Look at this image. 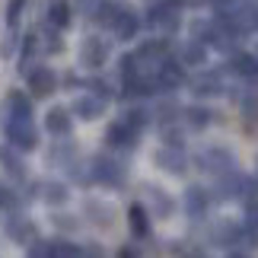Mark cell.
<instances>
[{"label": "cell", "mask_w": 258, "mask_h": 258, "mask_svg": "<svg viewBox=\"0 0 258 258\" xmlns=\"http://www.w3.org/2000/svg\"><path fill=\"white\" fill-rule=\"evenodd\" d=\"M7 137H10V144H13V147H19V150H32L35 141H38L32 121H29V118H19V115L10 118V124H7Z\"/></svg>", "instance_id": "obj_1"}, {"label": "cell", "mask_w": 258, "mask_h": 258, "mask_svg": "<svg viewBox=\"0 0 258 258\" xmlns=\"http://www.w3.org/2000/svg\"><path fill=\"white\" fill-rule=\"evenodd\" d=\"M80 61H83L86 67H102V64L108 61V45L102 42V38L89 35L86 42H83V48H80Z\"/></svg>", "instance_id": "obj_2"}, {"label": "cell", "mask_w": 258, "mask_h": 258, "mask_svg": "<svg viewBox=\"0 0 258 258\" xmlns=\"http://www.w3.org/2000/svg\"><path fill=\"white\" fill-rule=\"evenodd\" d=\"M54 86H57V80H54V74L48 71V67H38V71L29 74V89H32V96H38V99L51 96Z\"/></svg>", "instance_id": "obj_3"}, {"label": "cell", "mask_w": 258, "mask_h": 258, "mask_svg": "<svg viewBox=\"0 0 258 258\" xmlns=\"http://www.w3.org/2000/svg\"><path fill=\"white\" fill-rule=\"evenodd\" d=\"M156 166H160V169H166V172L182 175V172H185V153L178 150L175 144H172V147H163V150L156 153Z\"/></svg>", "instance_id": "obj_4"}, {"label": "cell", "mask_w": 258, "mask_h": 258, "mask_svg": "<svg viewBox=\"0 0 258 258\" xmlns=\"http://www.w3.org/2000/svg\"><path fill=\"white\" fill-rule=\"evenodd\" d=\"M74 112L80 118H86V121H93V118H99L105 112V99L102 96H80L74 102Z\"/></svg>", "instance_id": "obj_5"}, {"label": "cell", "mask_w": 258, "mask_h": 258, "mask_svg": "<svg viewBox=\"0 0 258 258\" xmlns=\"http://www.w3.org/2000/svg\"><path fill=\"white\" fill-rule=\"evenodd\" d=\"M108 144H112V147H131L134 144V137H137V131H134V127L131 124H127V121H118V124H112V127H108Z\"/></svg>", "instance_id": "obj_6"}, {"label": "cell", "mask_w": 258, "mask_h": 258, "mask_svg": "<svg viewBox=\"0 0 258 258\" xmlns=\"http://www.w3.org/2000/svg\"><path fill=\"white\" fill-rule=\"evenodd\" d=\"M45 127L51 134H67L71 131V115H67V108H51V112L45 115Z\"/></svg>", "instance_id": "obj_7"}, {"label": "cell", "mask_w": 258, "mask_h": 258, "mask_svg": "<svg viewBox=\"0 0 258 258\" xmlns=\"http://www.w3.org/2000/svg\"><path fill=\"white\" fill-rule=\"evenodd\" d=\"M127 223H131V233L134 236H144L150 233V220H147V207H141V204H134L131 211H127Z\"/></svg>", "instance_id": "obj_8"}, {"label": "cell", "mask_w": 258, "mask_h": 258, "mask_svg": "<svg viewBox=\"0 0 258 258\" xmlns=\"http://www.w3.org/2000/svg\"><path fill=\"white\" fill-rule=\"evenodd\" d=\"M160 83L163 89H172V86H178L182 83V67H178L175 61H160Z\"/></svg>", "instance_id": "obj_9"}, {"label": "cell", "mask_w": 258, "mask_h": 258, "mask_svg": "<svg viewBox=\"0 0 258 258\" xmlns=\"http://www.w3.org/2000/svg\"><path fill=\"white\" fill-rule=\"evenodd\" d=\"M48 23L64 29L71 23V4H67V0H51V4H48Z\"/></svg>", "instance_id": "obj_10"}, {"label": "cell", "mask_w": 258, "mask_h": 258, "mask_svg": "<svg viewBox=\"0 0 258 258\" xmlns=\"http://www.w3.org/2000/svg\"><path fill=\"white\" fill-rule=\"evenodd\" d=\"M93 175L99 178V182H121V169H118L112 160H105V156H99V160H96Z\"/></svg>", "instance_id": "obj_11"}, {"label": "cell", "mask_w": 258, "mask_h": 258, "mask_svg": "<svg viewBox=\"0 0 258 258\" xmlns=\"http://www.w3.org/2000/svg\"><path fill=\"white\" fill-rule=\"evenodd\" d=\"M112 29H115V35L121 38V42H127V38H134V32H137V16H134V13H124V10H121Z\"/></svg>", "instance_id": "obj_12"}, {"label": "cell", "mask_w": 258, "mask_h": 258, "mask_svg": "<svg viewBox=\"0 0 258 258\" xmlns=\"http://www.w3.org/2000/svg\"><path fill=\"white\" fill-rule=\"evenodd\" d=\"M7 233H10V236H16L19 242H32V239H35V226H32V223H26L23 217L10 220V223H7Z\"/></svg>", "instance_id": "obj_13"}, {"label": "cell", "mask_w": 258, "mask_h": 258, "mask_svg": "<svg viewBox=\"0 0 258 258\" xmlns=\"http://www.w3.org/2000/svg\"><path fill=\"white\" fill-rule=\"evenodd\" d=\"M230 67H233L236 74H242V77H255L258 74V61H255L252 54H233Z\"/></svg>", "instance_id": "obj_14"}, {"label": "cell", "mask_w": 258, "mask_h": 258, "mask_svg": "<svg viewBox=\"0 0 258 258\" xmlns=\"http://www.w3.org/2000/svg\"><path fill=\"white\" fill-rule=\"evenodd\" d=\"M42 198H45V201H51V204H64L67 201V188L64 185H54V182H45L42 185Z\"/></svg>", "instance_id": "obj_15"}, {"label": "cell", "mask_w": 258, "mask_h": 258, "mask_svg": "<svg viewBox=\"0 0 258 258\" xmlns=\"http://www.w3.org/2000/svg\"><path fill=\"white\" fill-rule=\"evenodd\" d=\"M150 19H153V23H160V26H166V29H175V26H178L175 4H172V7H163V10H156V13H153Z\"/></svg>", "instance_id": "obj_16"}, {"label": "cell", "mask_w": 258, "mask_h": 258, "mask_svg": "<svg viewBox=\"0 0 258 258\" xmlns=\"http://www.w3.org/2000/svg\"><path fill=\"white\" fill-rule=\"evenodd\" d=\"M86 211H89V214H96V217H93L96 223H102V226H105V223H112V207L102 204V201H86Z\"/></svg>", "instance_id": "obj_17"}, {"label": "cell", "mask_w": 258, "mask_h": 258, "mask_svg": "<svg viewBox=\"0 0 258 258\" xmlns=\"http://www.w3.org/2000/svg\"><path fill=\"white\" fill-rule=\"evenodd\" d=\"M118 13H121V7H118V4H102V7H99V13H96V23H102V26H115Z\"/></svg>", "instance_id": "obj_18"}, {"label": "cell", "mask_w": 258, "mask_h": 258, "mask_svg": "<svg viewBox=\"0 0 258 258\" xmlns=\"http://www.w3.org/2000/svg\"><path fill=\"white\" fill-rule=\"evenodd\" d=\"M0 163L7 166V172H10V175H16V178H23V175H26V172H23V163H19L16 156L7 150V147H4V150H0Z\"/></svg>", "instance_id": "obj_19"}, {"label": "cell", "mask_w": 258, "mask_h": 258, "mask_svg": "<svg viewBox=\"0 0 258 258\" xmlns=\"http://www.w3.org/2000/svg\"><path fill=\"white\" fill-rule=\"evenodd\" d=\"M188 211L191 214H204V207H207V198H204V191L201 188H191V191H188Z\"/></svg>", "instance_id": "obj_20"}, {"label": "cell", "mask_w": 258, "mask_h": 258, "mask_svg": "<svg viewBox=\"0 0 258 258\" xmlns=\"http://www.w3.org/2000/svg\"><path fill=\"white\" fill-rule=\"evenodd\" d=\"M242 118H245V124H249V127L258 124V96H249L242 102Z\"/></svg>", "instance_id": "obj_21"}, {"label": "cell", "mask_w": 258, "mask_h": 258, "mask_svg": "<svg viewBox=\"0 0 258 258\" xmlns=\"http://www.w3.org/2000/svg\"><path fill=\"white\" fill-rule=\"evenodd\" d=\"M10 105H13V115H19V118H29V115H32V108H29V99L19 96V93L10 96Z\"/></svg>", "instance_id": "obj_22"}, {"label": "cell", "mask_w": 258, "mask_h": 258, "mask_svg": "<svg viewBox=\"0 0 258 258\" xmlns=\"http://www.w3.org/2000/svg\"><path fill=\"white\" fill-rule=\"evenodd\" d=\"M207 121H211V112H207V108H188V124L191 127H204Z\"/></svg>", "instance_id": "obj_23"}, {"label": "cell", "mask_w": 258, "mask_h": 258, "mask_svg": "<svg viewBox=\"0 0 258 258\" xmlns=\"http://www.w3.org/2000/svg\"><path fill=\"white\" fill-rule=\"evenodd\" d=\"M147 191H150V198H153V204H156V211H160V214H169L172 211V201L160 195V188H147Z\"/></svg>", "instance_id": "obj_24"}, {"label": "cell", "mask_w": 258, "mask_h": 258, "mask_svg": "<svg viewBox=\"0 0 258 258\" xmlns=\"http://www.w3.org/2000/svg\"><path fill=\"white\" fill-rule=\"evenodd\" d=\"M185 64H204V48L201 45H188L185 48Z\"/></svg>", "instance_id": "obj_25"}, {"label": "cell", "mask_w": 258, "mask_h": 258, "mask_svg": "<svg viewBox=\"0 0 258 258\" xmlns=\"http://www.w3.org/2000/svg\"><path fill=\"white\" fill-rule=\"evenodd\" d=\"M127 124L134 127V131H141V127L147 124V112H141V108H137V112H127V118H124Z\"/></svg>", "instance_id": "obj_26"}, {"label": "cell", "mask_w": 258, "mask_h": 258, "mask_svg": "<svg viewBox=\"0 0 258 258\" xmlns=\"http://www.w3.org/2000/svg\"><path fill=\"white\" fill-rule=\"evenodd\" d=\"M23 7H26V0H10V10H7V23H10V26H13L16 19H19Z\"/></svg>", "instance_id": "obj_27"}, {"label": "cell", "mask_w": 258, "mask_h": 258, "mask_svg": "<svg viewBox=\"0 0 258 258\" xmlns=\"http://www.w3.org/2000/svg\"><path fill=\"white\" fill-rule=\"evenodd\" d=\"M0 207H7V211H13V207H16V195L10 191V188H0Z\"/></svg>", "instance_id": "obj_28"}, {"label": "cell", "mask_w": 258, "mask_h": 258, "mask_svg": "<svg viewBox=\"0 0 258 258\" xmlns=\"http://www.w3.org/2000/svg\"><path fill=\"white\" fill-rule=\"evenodd\" d=\"M51 255H80V249L67 245V242H57V245H51Z\"/></svg>", "instance_id": "obj_29"}, {"label": "cell", "mask_w": 258, "mask_h": 258, "mask_svg": "<svg viewBox=\"0 0 258 258\" xmlns=\"http://www.w3.org/2000/svg\"><path fill=\"white\" fill-rule=\"evenodd\" d=\"M214 86H217V83L211 80V77H207V80H198V93H217Z\"/></svg>", "instance_id": "obj_30"}]
</instances>
